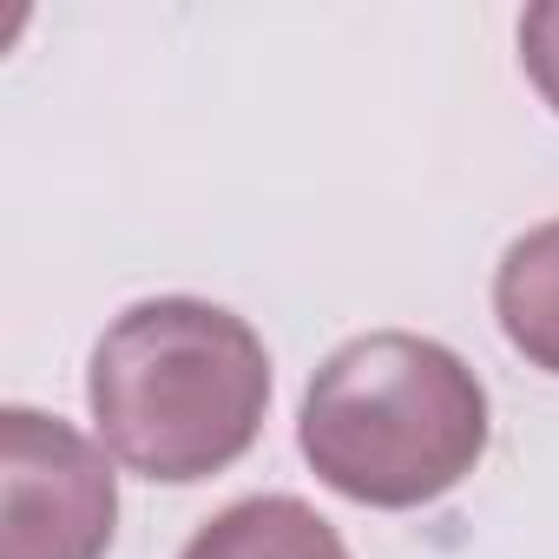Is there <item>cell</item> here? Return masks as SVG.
Returning <instances> with one entry per match:
<instances>
[{"label":"cell","mask_w":559,"mask_h":559,"mask_svg":"<svg viewBox=\"0 0 559 559\" xmlns=\"http://www.w3.org/2000/svg\"><path fill=\"white\" fill-rule=\"evenodd\" d=\"M86 408L99 441L132 474L191 487L257 448L270 408V349L224 304L145 297L93 343Z\"/></svg>","instance_id":"6da1fadb"},{"label":"cell","mask_w":559,"mask_h":559,"mask_svg":"<svg viewBox=\"0 0 559 559\" xmlns=\"http://www.w3.org/2000/svg\"><path fill=\"white\" fill-rule=\"evenodd\" d=\"M487 389L435 336L376 330L343 343L304 389L297 448L356 507L408 513L454 493L487 454Z\"/></svg>","instance_id":"7a4b0ae2"},{"label":"cell","mask_w":559,"mask_h":559,"mask_svg":"<svg viewBox=\"0 0 559 559\" xmlns=\"http://www.w3.org/2000/svg\"><path fill=\"white\" fill-rule=\"evenodd\" d=\"M119 533L112 461L60 415L0 408V559H106Z\"/></svg>","instance_id":"3957f363"},{"label":"cell","mask_w":559,"mask_h":559,"mask_svg":"<svg viewBox=\"0 0 559 559\" xmlns=\"http://www.w3.org/2000/svg\"><path fill=\"white\" fill-rule=\"evenodd\" d=\"M178 559H349L343 533L297 493H250L211 513Z\"/></svg>","instance_id":"277c9868"},{"label":"cell","mask_w":559,"mask_h":559,"mask_svg":"<svg viewBox=\"0 0 559 559\" xmlns=\"http://www.w3.org/2000/svg\"><path fill=\"white\" fill-rule=\"evenodd\" d=\"M493 317H500V336L533 369L559 376V217L507 243L493 270Z\"/></svg>","instance_id":"5b68a950"},{"label":"cell","mask_w":559,"mask_h":559,"mask_svg":"<svg viewBox=\"0 0 559 559\" xmlns=\"http://www.w3.org/2000/svg\"><path fill=\"white\" fill-rule=\"evenodd\" d=\"M520 67L539 86V99L559 112V0H539L520 14Z\"/></svg>","instance_id":"8992f818"}]
</instances>
